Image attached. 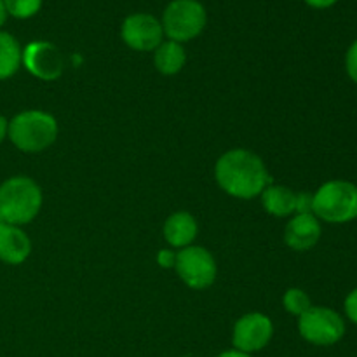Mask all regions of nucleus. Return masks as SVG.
<instances>
[{
	"instance_id": "13",
	"label": "nucleus",
	"mask_w": 357,
	"mask_h": 357,
	"mask_svg": "<svg viewBox=\"0 0 357 357\" xmlns=\"http://www.w3.org/2000/svg\"><path fill=\"white\" fill-rule=\"evenodd\" d=\"M199 227L194 216L187 211H178L171 215L164 223V237L167 244L173 248L192 246L194 239L197 237Z\"/></svg>"
},
{
	"instance_id": "24",
	"label": "nucleus",
	"mask_w": 357,
	"mask_h": 357,
	"mask_svg": "<svg viewBox=\"0 0 357 357\" xmlns=\"http://www.w3.org/2000/svg\"><path fill=\"white\" fill-rule=\"evenodd\" d=\"M7 131H9V121L3 115H0V143L7 138Z\"/></svg>"
},
{
	"instance_id": "3",
	"label": "nucleus",
	"mask_w": 357,
	"mask_h": 357,
	"mask_svg": "<svg viewBox=\"0 0 357 357\" xmlns=\"http://www.w3.org/2000/svg\"><path fill=\"white\" fill-rule=\"evenodd\" d=\"M7 136L16 149L26 153H37L51 146L58 136V122L51 114L42 110H26L9 122Z\"/></svg>"
},
{
	"instance_id": "22",
	"label": "nucleus",
	"mask_w": 357,
	"mask_h": 357,
	"mask_svg": "<svg viewBox=\"0 0 357 357\" xmlns=\"http://www.w3.org/2000/svg\"><path fill=\"white\" fill-rule=\"evenodd\" d=\"M338 0H305L307 6L314 7V9H328V7L335 6Z\"/></svg>"
},
{
	"instance_id": "12",
	"label": "nucleus",
	"mask_w": 357,
	"mask_h": 357,
	"mask_svg": "<svg viewBox=\"0 0 357 357\" xmlns=\"http://www.w3.org/2000/svg\"><path fill=\"white\" fill-rule=\"evenodd\" d=\"M31 243L16 225L0 222V260L7 265H20L30 257Z\"/></svg>"
},
{
	"instance_id": "27",
	"label": "nucleus",
	"mask_w": 357,
	"mask_h": 357,
	"mask_svg": "<svg viewBox=\"0 0 357 357\" xmlns=\"http://www.w3.org/2000/svg\"><path fill=\"white\" fill-rule=\"evenodd\" d=\"M183 357H190V356H183Z\"/></svg>"
},
{
	"instance_id": "25",
	"label": "nucleus",
	"mask_w": 357,
	"mask_h": 357,
	"mask_svg": "<svg viewBox=\"0 0 357 357\" xmlns=\"http://www.w3.org/2000/svg\"><path fill=\"white\" fill-rule=\"evenodd\" d=\"M216 357H253L251 354H246V352H241V351H236V349H232V351H225L222 352L220 356Z\"/></svg>"
},
{
	"instance_id": "21",
	"label": "nucleus",
	"mask_w": 357,
	"mask_h": 357,
	"mask_svg": "<svg viewBox=\"0 0 357 357\" xmlns=\"http://www.w3.org/2000/svg\"><path fill=\"white\" fill-rule=\"evenodd\" d=\"M345 314L352 323L357 324V288L352 289L345 298Z\"/></svg>"
},
{
	"instance_id": "1",
	"label": "nucleus",
	"mask_w": 357,
	"mask_h": 357,
	"mask_svg": "<svg viewBox=\"0 0 357 357\" xmlns=\"http://www.w3.org/2000/svg\"><path fill=\"white\" fill-rule=\"evenodd\" d=\"M215 178L222 190L237 199L258 197L272 181L261 157L244 149L223 153L216 160Z\"/></svg>"
},
{
	"instance_id": "8",
	"label": "nucleus",
	"mask_w": 357,
	"mask_h": 357,
	"mask_svg": "<svg viewBox=\"0 0 357 357\" xmlns=\"http://www.w3.org/2000/svg\"><path fill=\"white\" fill-rule=\"evenodd\" d=\"M274 335L271 317L260 312H251L241 317L234 326L232 344L236 351L253 354L267 347Z\"/></svg>"
},
{
	"instance_id": "19",
	"label": "nucleus",
	"mask_w": 357,
	"mask_h": 357,
	"mask_svg": "<svg viewBox=\"0 0 357 357\" xmlns=\"http://www.w3.org/2000/svg\"><path fill=\"white\" fill-rule=\"evenodd\" d=\"M295 213L296 215H314V194L310 192L296 194Z\"/></svg>"
},
{
	"instance_id": "16",
	"label": "nucleus",
	"mask_w": 357,
	"mask_h": 357,
	"mask_svg": "<svg viewBox=\"0 0 357 357\" xmlns=\"http://www.w3.org/2000/svg\"><path fill=\"white\" fill-rule=\"evenodd\" d=\"M21 58L20 42L7 31H0V80L9 79L20 70Z\"/></svg>"
},
{
	"instance_id": "5",
	"label": "nucleus",
	"mask_w": 357,
	"mask_h": 357,
	"mask_svg": "<svg viewBox=\"0 0 357 357\" xmlns=\"http://www.w3.org/2000/svg\"><path fill=\"white\" fill-rule=\"evenodd\" d=\"M160 23L169 40L183 44L202 33L208 14L199 0H173L164 10Z\"/></svg>"
},
{
	"instance_id": "4",
	"label": "nucleus",
	"mask_w": 357,
	"mask_h": 357,
	"mask_svg": "<svg viewBox=\"0 0 357 357\" xmlns=\"http://www.w3.org/2000/svg\"><path fill=\"white\" fill-rule=\"evenodd\" d=\"M314 216L328 223H349L357 218V185L331 180L314 194Z\"/></svg>"
},
{
	"instance_id": "23",
	"label": "nucleus",
	"mask_w": 357,
	"mask_h": 357,
	"mask_svg": "<svg viewBox=\"0 0 357 357\" xmlns=\"http://www.w3.org/2000/svg\"><path fill=\"white\" fill-rule=\"evenodd\" d=\"M174 260H176V255L169 253V251H162V253L159 255V264L162 265V267H171V265L174 267Z\"/></svg>"
},
{
	"instance_id": "26",
	"label": "nucleus",
	"mask_w": 357,
	"mask_h": 357,
	"mask_svg": "<svg viewBox=\"0 0 357 357\" xmlns=\"http://www.w3.org/2000/svg\"><path fill=\"white\" fill-rule=\"evenodd\" d=\"M6 17H7V10L6 7H3V0H0V26L6 23Z\"/></svg>"
},
{
	"instance_id": "2",
	"label": "nucleus",
	"mask_w": 357,
	"mask_h": 357,
	"mask_svg": "<svg viewBox=\"0 0 357 357\" xmlns=\"http://www.w3.org/2000/svg\"><path fill=\"white\" fill-rule=\"evenodd\" d=\"M42 208V190L31 178L13 176L0 185V222L26 225Z\"/></svg>"
},
{
	"instance_id": "6",
	"label": "nucleus",
	"mask_w": 357,
	"mask_h": 357,
	"mask_svg": "<svg viewBox=\"0 0 357 357\" xmlns=\"http://www.w3.org/2000/svg\"><path fill=\"white\" fill-rule=\"evenodd\" d=\"M298 331L309 344L330 347L344 338L345 323L340 314L328 307H310L298 317Z\"/></svg>"
},
{
	"instance_id": "7",
	"label": "nucleus",
	"mask_w": 357,
	"mask_h": 357,
	"mask_svg": "<svg viewBox=\"0 0 357 357\" xmlns=\"http://www.w3.org/2000/svg\"><path fill=\"white\" fill-rule=\"evenodd\" d=\"M174 268L192 289H206L215 282L218 268L213 255L201 246H187L176 253Z\"/></svg>"
},
{
	"instance_id": "15",
	"label": "nucleus",
	"mask_w": 357,
	"mask_h": 357,
	"mask_svg": "<svg viewBox=\"0 0 357 357\" xmlns=\"http://www.w3.org/2000/svg\"><path fill=\"white\" fill-rule=\"evenodd\" d=\"M153 61H155V68L162 75H176L185 66L187 52H185L183 45L178 44V42L166 40L155 49Z\"/></svg>"
},
{
	"instance_id": "11",
	"label": "nucleus",
	"mask_w": 357,
	"mask_h": 357,
	"mask_svg": "<svg viewBox=\"0 0 357 357\" xmlns=\"http://www.w3.org/2000/svg\"><path fill=\"white\" fill-rule=\"evenodd\" d=\"M321 223L314 215H296L286 225L284 243L295 251H309L319 243Z\"/></svg>"
},
{
	"instance_id": "9",
	"label": "nucleus",
	"mask_w": 357,
	"mask_h": 357,
	"mask_svg": "<svg viewBox=\"0 0 357 357\" xmlns=\"http://www.w3.org/2000/svg\"><path fill=\"white\" fill-rule=\"evenodd\" d=\"M122 40L135 51H153L162 44V23L155 16L146 13L131 14L124 20L121 28Z\"/></svg>"
},
{
	"instance_id": "17",
	"label": "nucleus",
	"mask_w": 357,
	"mask_h": 357,
	"mask_svg": "<svg viewBox=\"0 0 357 357\" xmlns=\"http://www.w3.org/2000/svg\"><path fill=\"white\" fill-rule=\"evenodd\" d=\"M282 303H284V309L288 310L289 314L298 317L312 307L309 295H307L303 289L298 288H289L288 291L284 293V296H282Z\"/></svg>"
},
{
	"instance_id": "20",
	"label": "nucleus",
	"mask_w": 357,
	"mask_h": 357,
	"mask_svg": "<svg viewBox=\"0 0 357 357\" xmlns=\"http://www.w3.org/2000/svg\"><path fill=\"white\" fill-rule=\"evenodd\" d=\"M345 68L352 82L357 84V40L349 47L347 56H345Z\"/></svg>"
},
{
	"instance_id": "10",
	"label": "nucleus",
	"mask_w": 357,
	"mask_h": 357,
	"mask_svg": "<svg viewBox=\"0 0 357 357\" xmlns=\"http://www.w3.org/2000/svg\"><path fill=\"white\" fill-rule=\"evenodd\" d=\"M21 63L31 75L40 80H47V82L59 79L65 68V59L59 49L51 42L44 40L30 42L24 47Z\"/></svg>"
},
{
	"instance_id": "18",
	"label": "nucleus",
	"mask_w": 357,
	"mask_h": 357,
	"mask_svg": "<svg viewBox=\"0 0 357 357\" xmlns=\"http://www.w3.org/2000/svg\"><path fill=\"white\" fill-rule=\"evenodd\" d=\"M7 14L17 20H28L40 10L42 0H3Z\"/></svg>"
},
{
	"instance_id": "14",
	"label": "nucleus",
	"mask_w": 357,
	"mask_h": 357,
	"mask_svg": "<svg viewBox=\"0 0 357 357\" xmlns=\"http://www.w3.org/2000/svg\"><path fill=\"white\" fill-rule=\"evenodd\" d=\"M261 202L268 215L282 218V216H289L291 213H295L296 194L282 185H268L261 192Z\"/></svg>"
}]
</instances>
